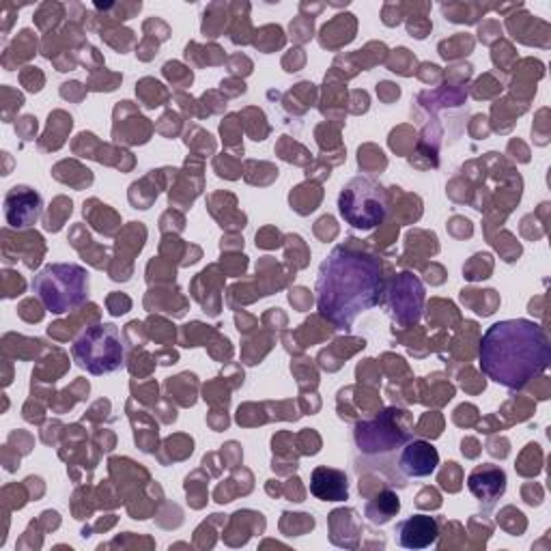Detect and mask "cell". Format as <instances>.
I'll list each match as a JSON object with an SVG mask.
<instances>
[{"mask_svg": "<svg viewBox=\"0 0 551 551\" xmlns=\"http://www.w3.org/2000/svg\"><path fill=\"white\" fill-rule=\"evenodd\" d=\"M166 388L171 390L177 399H179V394H183V396H181V405L190 407V405H194L196 375L183 373V375H179V377H171V379L166 381Z\"/></svg>", "mask_w": 551, "mask_h": 551, "instance_id": "13", "label": "cell"}, {"mask_svg": "<svg viewBox=\"0 0 551 551\" xmlns=\"http://www.w3.org/2000/svg\"><path fill=\"white\" fill-rule=\"evenodd\" d=\"M71 353L80 368H87L91 375H108L123 364L121 332L112 323L89 327L73 343Z\"/></svg>", "mask_w": 551, "mask_h": 551, "instance_id": "5", "label": "cell"}, {"mask_svg": "<svg viewBox=\"0 0 551 551\" xmlns=\"http://www.w3.org/2000/svg\"><path fill=\"white\" fill-rule=\"evenodd\" d=\"M319 200H321V194L308 196L306 186H300V188H295V190L291 192V207L298 211V214H302V216H306V214H310V211H315L317 205H319Z\"/></svg>", "mask_w": 551, "mask_h": 551, "instance_id": "16", "label": "cell"}, {"mask_svg": "<svg viewBox=\"0 0 551 551\" xmlns=\"http://www.w3.org/2000/svg\"><path fill=\"white\" fill-rule=\"evenodd\" d=\"M440 536V523L435 517L413 515L396 526V540L405 549H425L431 547Z\"/></svg>", "mask_w": 551, "mask_h": 551, "instance_id": "9", "label": "cell"}, {"mask_svg": "<svg viewBox=\"0 0 551 551\" xmlns=\"http://www.w3.org/2000/svg\"><path fill=\"white\" fill-rule=\"evenodd\" d=\"M461 446H463L461 450H463L465 456H476L478 454V442H474V440H463Z\"/></svg>", "mask_w": 551, "mask_h": 551, "instance_id": "27", "label": "cell"}, {"mask_svg": "<svg viewBox=\"0 0 551 551\" xmlns=\"http://www.w3.org/2000/svg\"><path fill=\"white\" fill-rule=\"evenodd\" d=\"M425 291H422L420 282L411 274H401V278L394 282L392 289V313L394 319H399L405 325H411L420 317V306Z\"/></svg>", "mask_w": 551, "mask_h": 551, "instance_id": "7", "label": "cell"}, {"mask_svg": "<svg viewBox=\"0 0 551 551\" xmlns=\"http://www.w3.org/2000/svg\"><path fill=\"white\" fill-rule=\"evenodd\" d=\"M18 132L24 136V140H30L32 134L37 132V119H32V116L20 119V121H18Z\"/></svg>", "mask_w": 551, "mask_h": 551, "instance_id": "25", "label": "cell"}, {"mask_svg": "<svg viewBox=\"0 0 551 551\" xmlns=\"http://www.w3.org/2000/svg\"><path fill=\"white\" fill-rule=\"evenodd\" d=\"M517 472L523 476H536L540 472V446L538 444H530L526 448V452L519 459Z\"/></svg>", "mask_w": 551, "mask_h": 551, "instance_id": "17", "label": "cell"}, {"mask_svg": "<svg viewBox=\"0 0 551 551\" xmlns=\"http://www.w3.org/2000/svg\"><path fill=\"white\" fill-rule=\"evenodd\" d=\"M289 300H291V304L295 306V308H300V310H306L310 304H313V295L306 291V289H298V291H291V295H289Z\"/></svg>", "mask_w": 551, "mask_h": 551, "instance_id": "24", "label": "cell"}, {"mask_svg": "<svg viewBox=\"0 0 551 551\" xmlns=\"http://www.w3.org/2000/svg\"><path fill=\"white\" fill-rule=\"evenodd\" d=\"M310 493L321 502H345L349 497L347 474L332 468H315L310 474Z\"/></svg>", "mask_w": 551, "mask_h": 551, "instance_id": "11", "label": "cell"}, {"mask_svg": "<svg viewBox=\"0 0 551 551\" xmlns=\"http://www.w3.org/2000/svg\"><path fill=\"white\" fill-rule=\"evenodd\" d=\"M388 192L368 177L351 179L338 196V211L356 231H373L381 226L388 216Z\"/></svg>", "mask_w": 551, "mask_h": 551, "instance_id": "4", "label": "cell"}, {"mask_svg": "<svg viewBox=\"0 0 551 551\" xmlns=\"http://www.w3.org/2000/svg\"><path fill=\"white\" fill-rule=\"evenodd\" d=\"M5 216L9 226L28 229L41 216V196L28 186H16L5 196Z\"/></svg>", "mask_w": 551, "mask_h": 551, "instance_id": "6", "label": "cell"}, {"mask_svg": "<svg viewBox=\"0 0 551 551\" xmlns=\"http://www.w3.org/2000/svg\"><path fill=\"white\" fill-rule=\"evenodd\" d=\"M282 517H284V519H282L280 528H282V532H284L286 536H302L304 532H308V530L315 528V519H313L310 515H304V513H300V515L284 513Z\"/></svg>", "mask_w": 551, "mask_h": 551, "instance_id": "14", "label": "cell"}, {"mask_svg": "<svg viewBox=\"0 0 551 551\" xmlns=\"http://www.w3.org/2000/svg\"><path fill=\"white\" fill-rule=\"evenodd\" d=\"M108 308H110V315H125L132 308V302H130V298H125L121 293H112L108 298Z\"/></svg>", "mask_w": 551, "mask_h": 551, "instance_id": "21", "label": "cell"}, {"mask_svg": "<svg viewBox=\"0 0 551 551\" xmlns=\"http://www.w3.org/2000/svg\"><path fill=\"white\" fill-rule=\"evenodd\" d=\"M472 46H474V41L470 37L459 35V37H454L450 41H444V44H440V54L446 61L448 59H456V56H463V54H470Z\"/></svg>", "mask_w": 551, "mask_h": 551, "instance_id": "15", "label": "cell"}, {"mask_svg": "<svg viewBox=\"0 0 551 551\" xmlns=\"http://www.w3.org/2000/svg\"><path fill=\"white\" fill-rule=\"evenodd\" d=\"M478 358L483 373L495 384L521 390L547 370L551 347L543 325L528 319H506L483 334Z\"/></svg>", "mask_w": 551, "mask_h": 551, "instance_id": "2", "label": "cell"}, {"mask_svg": "<svg viewBox=\"0 0 551 551\" xmlns=\"http://www.w3.org/2000/svg\"><path fill=\"white\" fill-rule=\"evenodd\" d=\"M179 69H181L179 63H166V65H164V75L171 80V82H177L179 78H183V82L190 84V82H192V71H190V69L179 71ZM177 84H179V82H177Z\"/></svg>", "mask_w": 551, "mask_h": 551, "instance_id": "22", "label": "cell"}, {"mask_svg": "<svg viewBox=\"0 0 551 551\" xmlns=\"http://www.w3.org/2000/svg\"><path fill=\"white\" fill-rule=\"evenodd\" d=\"M416 504H418V508H440L442 506V497H440V493L435 489H425L418 495Z\"/></svg>", "mask_w": 551, "mask_h": 551, "instance_id": "23", "label": "cell"}, {"mask_svg": "<svg viewBox=\"0 0 551 551\" xmlns=\"http://www.w3.org/2000/svg\"><path fill=\"white\" fill-rule=\"evenodd\" d=\"M401 511V499L394 491H379L364 508L366 517L375 523V526H384L388 523L394 515H399Z\"/></svg>", "mask_w": 551, "mask_h": 551, "instance_id": "12", "label": "cell"}, {"mask_svg": "<svg viewBox=\"0 0 551 551\" xmlns=\"http://www.w3.org/2000/svg\"><path fill=\"white\" fill-rule=\"evenodd\" d=\"M523 499H526L530 506H538V504L543 502V491H540V487L534 485V491H532V487L526 485V487H523Z\"/></svg>", "mask_w": 551, "mask_h": 551, "instance_id": "26", "label": "cell"}, {"mask_svg": "<svg viewBox=\"0 0 551 551\" xmlns=\"http://www.w3.org/2000/svg\"><path fill=\"white\" fill-rule=\"evenodd\" d=\"M420 435H431V437H437L442 433V418L437 413H431V416H425L422 418V422L418 425V431Z\"/></svg>", "mask_w": 551, "mask_h": 551, "instance_id": "20", "label": "cell"}, {"mask_svg": "<svg viewBox=\"0 0 551 551\" xmlns=\"http://www.w3.org/2000/svg\"><path fill=\"white\" fill-rule=\"evenodd\" d=\"M468 487L480 504L491 506L506 491V474L502 468H497V465L485 463V465H478V468L470 474Z\"/></svg>", "mask_w": 551, "mask_h": 551, "instance_id": "10", "label": "cell"}, {"mask_svg": "<svg viewBox=\"0 0 551 551\" xmlns=\"http://www.w3.org/2000/svg\"><path fill=\"white\" fill-rule=\"evenodd\" d=\"M384 263L370 252L338 246L321 263L317 278V304L321 317L334 327L349 329L358 315L381 302Z\"/></svg>", "mask_w": 551, "mask_h": 551, "instance_id": "1", "label": "cell"}, {"mask_svg": "<svg viewBox=\"0 0 551 551\" xmlns=\"http://www.w3.org/2000/svg\"><path fill=\"white\" fill-rule=\"evenodd\" d=\"M149 91L143 87V84H138V89H136V93L143 97V104L147 106V108H157V106H162L164 102H166V91H164V87L159 82H155V80H151L149 78Z\"/></svg>", "mask_w": 551, "mask_h": 551, "instance_id": "18", "label": "cell"}, {"mask_svg": "<svg viewBox=\"0 0 551 551\" xmlns=\"http://www.w3.org/2000/svg\"><path fill=\"white\" fill-rule=\"evenodd\" d=\"M440 485L452 493L461 489V470L456 463H446V468L440 472Z\"/></svg>", "mask_w": 551, "mask_h": 551, "instance_id": "19", "label": "cell"}, {"mask_svg": "<svg viewBox=\"0 0 551 551\" xmlns=\"http://www.w3.org/2000/svg\"><path fill=\"white\" fill-rule=\"evenodd\" d=\"M35 293L46 310L54 315L73 313L89 298V274L73 263H54L41 270L32 280Z\"/></svg>", "mask_w": 551, "mask_h": 551, "instance_id": "3", "label": "cell"}, {"mask_svg": "<svg viewBox=\"0 0 551 551\" xmlns=\"http://www.w3.org/2000/svg\"><path fill=\"white\" fill-rule=\"evenodd\" d=\"M437 465H440L437 450L429 442H422V440L409 442L399 454V470L409 478L429 476L431 472H435Z\"/></svg>", "mask_w": 551, "mask_h": 551, "instance_id": "8", "label": "cell"}]
</instances>
